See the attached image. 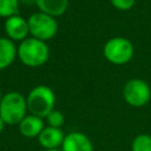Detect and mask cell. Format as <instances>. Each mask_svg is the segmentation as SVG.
Wrapping results in <instances>:
<instances>
[{
  "instance_id": "12",
  "label": "cell",
  "mask_w": 151,
  "mask_h": 151,
  "mask_svg": "<svg viewBox=\"0 0 151 151\" xmlns=\"http://www.w3.org/2000/svg\"><path fill=\"white\" fill-rule=\"evenodd\" d=\"M17 58L15 44L8 38L0 37V71L9 67Z\"/></svg>"
},
{
  "instance_id": "4",
  "label": "cell",
  "mask_w": 151,
  "mask_h": 151,
  "mask_svg": "<svg viewBox=\"0 0 151 151\" xmlns=\"http://www.w3.org/2000/svg\"><path fill=\"white\" fill-rule=\"evenodd\" d=\"M103 54L110 64L122 66L131 61L134 54V47L127 38L113 37L104 44Z\"/></svg>"
},
{
  "instance_id": "16",
  "label": "cell",
  "mask_w": 151,
  "mask_h": 151,
  "mask_svg": "<svg viewBox=\"0 0 151 151\" xmlns=\"http://www.w3.org/2000/svg\"><path fill=\"white\" fill-rule=\"evenodd\" d=\"M110 2L118 11H130L134 6L136 0H110Z\"/></svg>"
},
{
  "instance_id": "9",
  "label": "cell",
  "mask_w": 151,
  "mask_h": 151,
  "mask_svg": "<svg viewBox=\"0 0 151 151\" xmlns=\"http://www.w3.org/2000/svg\"><path fill=\"white\" fill-rule=\"evenodd\" d=\"M65 138V133L61 129L45 126L40 134L38 136V143L44 150H52V149H60Z\"/></svg>"
},
{
  "instance_id": "5",
  "label": "cell",
  "mask_w": 151,
  "mask_h": 151,
  "mask_svg": "<svg viewBox=\"0 0 151 151\" xmlns=\"http://www.w3.org/2000/svg\"><path fill=\"white\" fill-rule=\"evenodd\" d=\"M29 35L42 40L48 41L53 39L58 33V21L57 18H53L42 12H35L27 18Z\"/></svg>"
},
{
  "instance_id": "8",
  "label": "cell",
  "mask_w": 151,
  "mask_h": 151,
  "mask_svg": "<svg viewBox=\"0 0 151 151\" xmlns=\"http://www.w3.org/2000/svg\"><path fill=\"white\" fill-rule=\"evenodd\" d=\"M60 149L63 151H94L91 139L79 131H72L65 134Z\"/></svg>"
},
{
  "instance_id": "3",
  "label": "cell",
  "mask_w": 151,
  "mask_h": 151,
  "mask_svg": "<svg viewBox=\"0 0 151 151\" xmlns=\"http://www.w3.org/2000/svg\"><path fill=\"white\" fill-rule=\"evenodd\" d=\"M26 101L29 114L45 119V117L54 110L55 93L47 85H37L29 90L26 96Z\"/></svg>"
},
{
  "instance_id": "17",
  "label": "cell",
  "mask_w": 151,
  "mask_h": 151,
  "mask_svg": "<svg viewBox=\"0 0 151 151\" xmlns=\"http://www.w3.org/2000/svg\"><path fill=\"white\" fill-rule=\"evenodd\" d=\"M20 4L25 5V6H32V5H35V0H19Z\"/></svg>"
},
{
  "instance_id": "18",
  "label": "cell",
  "mask_w": 151,
  "mask_h": 151,
  "mask_svg": "<svg viewBox=\"0 0 151 151\" xmlns=\"http://www.w3.org/2000/svg\"><path fill=\"white\" fill-rule=\"evenodd\" d=\"M5 126H6V124H5V122L1 119V117H0V133L4 131V129H5Z\"/></svg>"
},
{
  "instance_id": "14",
  "label": "cell",
  "mask_w": 151,
  "mask_h": 151,
  "mask_svg": "<svg viewBox=\"0 0 151 151\" xmlns=\"http://www.w3.org/2000/svg\"><path fill=\"white\" fill-rule=\"evenodd\" d=\"M131 151H151V136L147 133L137 134L131 143Z\"/></svg>"
},
{
  "instance_id": "15",
  "label": "cell",
  "mask_w": 151,
  "mask_h": 151,
  "mask_svg": "<svg viewBox=\"0 0 151 151\" xmlns=\"http://www.w3.org/2000/svg\"><path fill=\"white\" fill-rule=\"evenodd\" d=\"M45 120H46L47 126L61 129V126H63L64 123H65V117H64V114H63L59 110H55V109H54V110H52V111L45 117Z\"/></svg>"
},
{
  "instance_id": "6",
  "label": "cell",
  "mask_w": 151,
  "mask_h": 151,
  "mask_svg": "<svg viewBox=\"0 0 151 151\" xmlns=\"http://www.w3.org/2000/svg\"><path fill=\"white\" fill-rule=\"evenodd\" d=\"M123 98L132 107H143L151 99V87L144 79L132 78L123 87Z\"/></svg>"
},
{
  "instance_id": "19",
  "label": "cell",
  "mask_w": 151,
  "mask_h": 151,
  "mask_svg": "<svg viewBox=\"0 0 151 151\" xmlns=\"http://www.w3.org/2000/svg\"><path fill=\"white\" fill-rule=\"evenodd\" d=\"M42 151H63L61 149H52V150H42Z\"/></svg>"
},
{
  "instance_id": "11",
  "label": "cell",
  "mask_w": 151,
  "mask_h": 151,
  "mask_svg": "<svg viewBox=\"0 0 151 151\" xmlns=\"http://www.w3.org/2000/svg\"><path fill=\"white\" fill-rule=\"evenodd\" d=\"M70 0H35V6L39 12L48 14L53 18L61 17L66 13Z\"/></svg>"
},
{
  "instance_id": "13",
  "label": "cell",
  "mask_w": 151,
  "mask_h": 151,
  "mask_svg": "<svg viewBox=\"0 0 151 151\" xmlns=\"http://www.w3.org/2000/svg\"><path fill=\"white\" fill-rule=\"evenodd\" d=\"M19 0H0V18L7 19L19 14Z\"/></svg>"
},
{
  "instance_id": "7",
  "label": "cell",
  "mask_w": 151,
  "mask_h": 151,
  "mask_svg": "<svg viewBox=\"0 0 151 151\" xmlns=\"http://www.w3.org/2000/svg\"><path fill=\"white\" fill-rule=\"evenodd\" d=\"M4 29L6 33V38L12 40L13 42L15 41L21 42L22 40L27 39L29 35L28 21L27 19H25L19 14L5 19Z\"/></svg>"
},
{
  "instance_id": "2",
  "label": "cell",
  "mask_w": 151,
  "mask_h": 151,
  "mask_svg": "<svg viewBox=\"0 0 151 151\" xmlns=\"http://www.w3.org/2000/svg\"><path fill=\"white\" fill-rule=\"evenodd\" d=\"M28 114L26 97L18 91L2 96L0 101V117L6 125H18Z\"/></svg>"
},
{
  "instance_id": "20",
  "label": "cell",
  "mask_w": 151,
  "mask_h": 151,
  "mask_svg": "<svg viewBox=\"0 0 151 151\" xmlns=\"http://www.w3.org/2000/svg\"><path fill=\"white\" fill-rule=\"evenodd\" d=\"M2 96H4V94H2V92H1V90H0V101H1V98H2Z\"/></svg>"
},
{
  "instance_id": "1",
  "label": "cell",
  "mask_w": 151,
  "mask_h": 151,
  "mask_svg": "<svg viewBox=\"0 0 151 151\" xmlns=\"http://www.w3.org/2000/svg\"><path fill=\"white\" fill-rule=\"evenodd\" d=\"M50 47L46 41L28 37L17 46L18 59L27 67H40L50 59Z\"/></svg>"
},
{
  "instance_id": "10",
  "label": "cell",
  "mask_w": 151,
  "mask_h": 151,
  "mask_svg": "<svg viewBox=\"0 0 151 151\" xmlns=\"http://www.w3.org/2000/svg\"><path fill=\"white\" fill-rule=\"evenodd\" d=\"M46 125H45V122L42 118H39V117L29 114V113L18 124L20 134L28 139L38 138V136L40 134V132L42 131V129Z\"/></svg>"
}]
</instances>
